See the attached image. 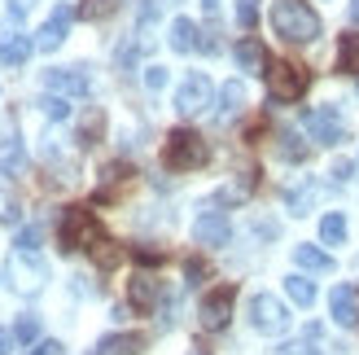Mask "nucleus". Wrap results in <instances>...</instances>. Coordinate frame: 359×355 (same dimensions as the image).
Instances as JSON below:
<instances>
[{
    "label": "nucleus",
    "mask_w": 359,
    "mask_h": 355,
    "mask_svg": "<svg viewBox=\"0 0 359 355\" xmlns=\"http://www.w3.org/2000/svg\"><path fill=\"white\" fill-rule=\"evenodd\" d=\"M184 276H189V286H202V281L210 276V268H206L202 259H189V263H184Z\"/></svg>",
    "instance_id": "e433bc0d"
},
{
    "label": "nucleus",
    "mask_w": 359,
    "mask_h": 355,
    "mask_svg": "<svg viewBox=\"0 0 359 355\" xmlns=\"http://www.w3.org/2000/svg\"><path fill=\"white\" fill-rule=\"evenodd\" d=\"M70 18H75V9H70V5H57V9H53V18L40 27V35H35V48H40V53H53V48H57V44L66 40V31H70Z\"/></svg>",
    "instance_id": "f8f14e48"
},
{
    "label": "nucleus",
    "mask_w": 359,
    "mask_h": 355,
    "mask_svg": "<svg viewBox=\"0 0 359 355\" xmlns=\"http://www.w3.org/2000/svg\"><path fill=\"white\" fill-rule=\"evenodd\" d=\"M193 237H197V246H228V237H232V224H228V215L224 210H202V215L193 220Z\"/></svg>",
    "instance_id": "9d476101"
},
{
    "label": "nucleus",
    "mask_w": 359,
    "mask_h": 355,
    "mask_svg": "<svg viewBox=\"0 0 359 355\" xmlns=\"http://www.w3.org/2000/svg\"><path fill=\"white\" fill-rule=\"evenodd\" d=\"M35 246H40V228H22V233H18V250L35 255Z\"/></svg>",
    "instance_id": "58836bf2"
},
{
    "label": "nucleus",
    "mask_w": 359,
    "mask_h": 355,
    "mask_svg": "<svg viewBox=\"0 0 359 355\" xmlns=\"http://www.w3.org/2000/svg\"><path fill=\"white\" fill-rule=\"evenodd\" d=\"M22 145L18 140H0V175H13V171H22Z\"/></svg>",
    "instance_id": "cd10ccee"
},
{
    "label": "nucleus",
    "mask_w": 359,
    "mask_h": 355,
    "mask_svg": "<svg viewBox=\"0 0 359 355\" xmlns=\"http://www.w3.org/2000/svg\"><path fill=\"white\" fill-rule=\"evenodd\" d=\"M280 355H320V351H311V347H302V342H294V347H285Z\"/></svg>",
    "instance_id": "a19ab883"
},
{
    "label": "nucleus",
    "mask_w": 359,
    "mask_h": 355,
    "mask_svg": "<svg viewBox=\"0 0 359 355\" xmlns=\"http://www.w3.org/2000/svg\"><path fill=\"white\" fill-rule=\"evenodd\" d=\"M337 75H359V31L337 35Z\"/></svg>",
    "instance_id": "a211bd4d"
},
{
    "label": "nucleus",
    "mask_w": 359,
    "mask_h": 355,
    "mask_svg": "<svg viewBox=\"0 0 359 355\" xmlns=\"http://www.w3.org/2000/svg\"><path fill=\"white\" fill-rule=\"evenodd\" d=\"M35 338H40V321H35V316H22V321L13 325V342H22V347H31Z\"/></svg>",
    "instance_id": "2f4dec72"
},
{
    "label": "nucleus",
    "mask_w": 359,
    "mask_h": 355,
    "mask_svg": "<svg viewBox=\"0 0 359 355\" xmlns=\"http://www.w3.org/2000/svg\"><path fill=\"white\" fill-rule=\"evenodd\" d=\"M272 27H276L280 40H290V44L320 40V13L307 5V0H276L272 5Z\"/></svg>",
    "instance_id": "f257e3e1"
},
{
    "label": "nucleus",
    "mask_w": 359,
    "mask_h": 355,
    "mask_svg": "<svg viewBox=\"0 0 359 355\" xmlns=\"http://www.w3.org/2000/svg\"><path fill=\"white\" fill-rule=\"evenodd\" d=\"M9 342H13V338H9V329H0V355H9Z\"/></svg>",
    "instance_id": "37998d69"
},
{
    "label": "nucleus",
    "mask_w": 359,
    "mask_h": 355,
    "mask_svg": "<svg viewBox=\"0 0 359 355\" xmlns=\"http://www.w3.org/2000/svg\"><path fill=\"white\" fill-rule=\"evenodd\" d=\"M197 44H202V27H197L193 18H175L171 22V48L175 53H193Z\"/></svg>",
    "instance_id": "6ab92c4d"
},
{
    "label": "nucleus",
    "mask_w": 359,
    "mask_h": 355,
    "mask_svg": "<svg viewBox=\"0 0 359 355\" xmlns=\"http://www.w3.org/2000/svg\"><path fill=\"white\" fill-rule=\"evenodd\" d=\"M145 333H114V338H101L97 351H88V355H140L145 351Z\"/></svg>",
    "instance_id": "dca6fc26"
},
{
    "label": "nucleus",
    "mask_w": 359,
    "mask_h": 355,
    "mask_svg": "<svg viewBox=\"0 0 359 355\" xmlns=\"http://www.w3.org/2000/svg\"><path fill=\"white\" fill-rule=\"evenodd\" d=\"M88 255H93V263H97L101 272H114L118 263H123V250H118V246H114L110 237H101V241H97V246H93Z\"/></svg>",
    "instance_id": "393cba45"
},
{
    "label": "nucleus",
    "mask_w": 359,
    "mask_h": 355,
    "mask_svg": "<svg viewBox=\"0 0 359 355\" xmlns=\"http://www.w3.org/2000/svg\"><path fill=\"white\" fill-rule=\"evenodd\" d=\"M232 303H237V286H215L202 307H197V316H202V329L206 333H219L228 321H232Z\"/></svg>",
    "instance_id": "6e6552de"
},
{
    "label": "nucleus",
    "mask_w": 359,
    "mask_h": 355,
    "mask_svg": "<svg viewBox=\"0 0 359 355\" xmlns=\"http://www.w3.org/2000/svg\"><path fill=\"white\" fill-rule=\"evenodd\" d=\"M18 220H22V206L9 189H0V224H18Z\"/></svg>",
    "instance_id": "473e14b6"
},
{
    "label": "nucleus",
    "mask_w": 359,
    "mask_h": 355,
    "mask_svg": "<svg viewBox=\"0 0 359 355\" xmlns=\"http://www.w3.org/2000/svg\"><path fill=\"white\" fill-rule=\"evenodd\" d=\"M311 88V70L298 62H267V97L272 101H298Z\"/></svg>",
    "instance_id": "20e7f679"
},
{
    "label": "nucleus",
    "mask_w": 359,
    "mask_h": 355,
    "mask_svg": "<svg viewBox=\"0 0 359 355\" xmlns=\"http://www.w3.org/2000/svg\"><path fill=\"white\" fill-rule=\"evenodd\" d=\"M250 325H255L259 333H267V338H280V333L290 329V312H285L280 298L255 294V298H250Z\"/></svg>",
    "instance_id": "39448f33"
},
{
    "label": "nucleus",
    "mask_w": 359,
    "mask_h": 355,
    "mask_svg": "<svg viewBox=\"0 0 359 355\" xmlns=\"http://www.w3.org/2000/svg\"><path fill=\"white\" fill-rule=\"evenodd\" d=\"M294 263L302 272H333V259L320 246H294Z\"/></svg>",
    "instance_id": "412c9836"
},
{
    "label": "nucleus",
    "mask_w": 359,
    "mask_h": 355,
    "mask_svg": "<svg viewBox=\"0 0 359 355\" xmlns=\"http://www.w3.org/2000/svg\"><path fill=\"white\" fill-rule=\"evenodd\" d=\"M101 136H105V110H88L83 114V123H79V145L88 149V145H101Z\"/></svg>",
    "instance_id": "4be33fe9"
},
{
    "label": "nucleus",
    "mask_w": 359,
    "mask_h": 355,
    "mask_svg": "<svg viewBox=\"0 0 359 355\" xmlns=\"http://www.w3.org/2000/svg\"><path fill=\"white\" fill-rule=\"evenodd\" d=\"M232 53H237L241 70H250V75H267V62H272V58H267V48L255 40V35H245V40H237V48H232Z\"/></svg>",
    "instance_id": "2eb2a0df"
},
{
    "label": "nucleus",
    "mask_w": 359,
    "mask_h": 355,
    "mask_svg": "<svg viewBox=\"0 0 359 355\" xmlns=\"http://www.w3.org/2000/svg\"><path fill=\"white\" fill-rule=\"evenodd\" d=\"M285 290H290V298H294L298 307H311L316 303V286H311L307 276H290V281H285Z\"/></svg>",
    "instance_id": "c85d7f7f"
},
{
    "label": "nucleus",
    "mask_w": 359,
    "mask_h": 355,
    "mask_svg": "<svg viewBox=\"0 0 359 355\" xmlns=\"http://www.w3.org/2000/svg\"><path fill=\"white\" fill-rule=\"evenodd\" d=\"M118 9V0H83L79 5V18H88V22H101V18H110Z\"/></svg>",
    "instance_id": "c756f323"
},
{
    "label": "nucleus",
    "mask_w": 359,
    "mask_h": 355,
    "mask_svg": "<svg viewBox=\"0 0 359 355\" xmlns=\"http://www.w3.org/2000/svg\"><path fill=\"white\" fill-rule=\"evenodd\" d=\"M302 128L311 132L316 145H342L346 140V123L337 119V105H320V110L302 114Z\"/></svg>",
    "instance_id": "0eeeda50"
},
{
    "label": "nucleus",
    "mask_w": 359,
    "mask_h": 355,
    "mask_svg": "<svg viewBox=\"0 0 359 355\" xmlns=\"http://www.w3.org/2000/svg\"><path fill=\"white\" fill-rule=\"evenodd\" d=\"M40 110H44L48 119H57V123H62V119H70V101H66V97H57V93H48V97L40 101Z\"/></svg>",
    "instance_id": "72a5a7b5"
},
{
    "label": "nucleus",
    "mask_w": 359,
    "mask_h": 355,
    "mask_svg": "<svg viewBox=\"0 0 359 355\" xmlns=\"http://www.w3.org/2000/svg\"><path fill=\"white\" fill-rule=\"evenodd\" d=\"M255 185H259V171H255V167H245L237 185L219 189V202H232V206H237V202H245V198H250V189H255Z\"/></svg>",
    "instance_id": "b1692460"
},
{
    "label": "nucleus",
    "mask_w": 359,
    "mask_h": 355,
    "mask_svg": "<svg viewBox=\"0 0 359 355\" xmlns=\"http://www.w3.org/2000/svg\"><path fill=\"white\" fill-rule=\"evenodd\" d=\"M145 88H149V93L167 88V70H163V66H149V70H145Z\"/></svg>",
    "instance_id": "4c0bfd02"
},
{
    "label": "nucleus",
    "mask_w": 359,
    "mask_h": 355,
    "mask_svg": "<svg viewBox=\"0 0 359 355\" xmlns=\"http://www.w3.org/2000/svg\"><path fill=\"white\" fill-rule=\"evenodd\" d=\"M329 307H333V321L337 325H359V290L355 286H337L333 298H329Z\"/></svg>",
    "instance_id": "4468645a"
},
{
    "label": "nucleus",
    "mask_w": 359,
    "mask_h": 355,
    "mask_svg": "<svg viewBox=\"0 0 359 355\" xmlns=\"http://www.w3.org/2000/svg\"><path fill=\"white\" fill-rule=\"evenodd\" d=\"M128 303H132V312H140V316H149L154 307H158V281L154 276H132L128 281Z\"/></svg>",
    "instance_id": "ddd939ff"
},
{
    "label": "nucleus",
    "mask_w": 359,
    "mask_h": 355,
    "mask_svg": "<svg viewBox=\"0 0 359 355\" xmlns=\"http://www.w3.org/2000/svg\"><path fill=\"white\" fill-rule=\"evenodd\" d=\"M44 88L57 93V97H83L88 88H93V79H88L79 66H62V70H44Z\"/></svg>",
    "instance_id": "9b49d317"
},
{
    "label": "nucleus",
    "mask_w": 359,
    "mask_h": 355,
    "mask_svg": "<svg viewBox=\"0 0 359 355\" xmlns=\"http://www.w3.org/2000/svg\"><path fill=\"white\" fill-rule=\"evenodd\" d=\"M210 163V145L193 128H175L163 140V167L167 171H197Z\"/></svg>",
    "instance_id": "f03ea898"
},
{
    "label": "nucleus",
    "mask_w": 359,
    "mask_h": 355,
    "mask_svg": "<svg viewBox=\"0 0 359 355\" xmlns=\"http://www.w3.org/2000/svg\"><path fill=\"white\" fill-rule=\"evenodd\" d=\"M44 281H48V268L40 259H35L31 250H18L13 259H9V286L18 290V294H40L44 290Z\"/></svg>",
    "instance_id": "423d86ee"
},
{
    "label": "nucleus",
    "mask_w": 359,
    "mask_h": 355,
    "mask_svg": "<svg viewBox=\"0 0 359 355\" xmlns=\"http://www.w3.org/2000/svg\"><path fill=\"white\" fill-rule=\"evenodd\" d=\"M333 180H351V163H337L333 167Z\"/></svg>",
    "instance_id": "79ce46f5"
},
{
    "label": "nucleus",
    "mask_w": 359,
    "mask_h": 355,
    "mask_svg": "<svg viewBox=\"0 0 359 355\" xmlns=\"http://www.w3.org/2000/svg\"><path fill=\"white\" fill-rule=\"evenodd\" d=\"M101 224L88 206H66L62 220H57V246L62 250H93V246L101 241Z\"/></svg>",
    "instance_id": "7ed1b4c3"
},
{
    "label": "nucleus",
    "mask_w": 359,
    "mask_h": 355,
    "mask_svg": "<svg viewBox=\"0 0 359 355\" xmlns=\"http://www.w3.org/2000/svg\"><path fill=\"white\" fill-rule=\"evenodd\" d=\"M27 355H66V347L62 342H40V347H31Z\"/></svg>",
    "instance_id": "ea45409f"
},
{
    "label": "nucleus",
    "mask_w": 359,
    "mask_h": 355,
    "mask_svg": "<svg viewBox=\"0 0 359 355\" xmlns=\"http://www.w3.org/2000/svg\"><path fill=\"white\" fill-rule=\"evenodd\" d=\"M241 105H245V83H241V79H228L224 93H219V119L241 114Z\"/></svg>",
    "instance_id": "5701e85b"
},
{
    "label": "nucleus",
    "mask_w": 359,
    "mask_h": 355,
    "mask_svg": "<svg viewBox=\"0 0 359 355\" xmlns=\"http://www.w3.org/2000/svg\"><path fill=\"white\" fill-rule=\"evenodd\" d=\"M316 193H320L316 185H307V189H294V193H290V210H294V215H307V206L316 202Z\"/></svg>",
    "instance_id": "f704fd0d"
},
{
    "label": "nucleus",
    "mask_w": 359,
    "mask_h": 355,
    "mask_svg": "<svg viewBox=\"0 0 359 355\" xmlns=\"http://www.w3.org/2000/svg\"><path fill=\"white\" fill-rule=\"evenodd\" d=\"M280 158H290V163H307V158H311V145H302V140H298V132H290V128H285L280 132Z\"/></svg>",
    "instance_id": "a878e982"
},
{
    "label": "nucleus",
    "mask_w": 359,
    "mask_h": 355,
    "mask_svg": "<svg viewBox=\"0 0 359 355\" xmlns=\"http://www.w3.org/2000/svg\"><path fill=\"white\" fill-rule=\"evenodd\" d=\"M210 101H215V88L206 75H189L184 83H180V93H175V110L193 119V114H206L210 110Z\"/></svg>",
    "instance_id": "1a4fd4ad"
},
{
    "label": "nucleus",
    "mask_w": 359,
    "mask_h": 355,
    "mask_svg": "<svg viewBox=\"0 0 359 355\" xmlns=\"http://www.w3.org/2000/svg\"><path fill=\"white\" fill-rule=\"evenodd\" d=\"M320 241H325V246H342L346 241V215H337V210H333V215L320 220Z\"/></svg>",
    "instance_id": "bb28decb"
},
{
    "label": "nucleus",
    "mask_w": 359,
    "mask_h": 355,
    "mask_svg": "<svg viewBox=\"0 0 359 355\" xmlns=\"http://www.w3.org/2000/svg\"><path fill=\"white\" fill-rule=\"evenodd\" d=\"M351 18H355V22H359V0H351Z\"/></svg>",
    "instance_id": "c03bdc74"
},
{
    "label": "nucleus",
    "mask_w": 359,
    "mask_h": 355,
    "mask_svg": "<svg viewBox=\"0 0 359 355\" xmlns=\"http://www.w3.org/2000/svg\"><path fill=\"white\" fill-rule=\"evenodd\" d=\"M132 259L140 268H158V263H167V250H158V246H132Z\"/></svg>",
    "instance_id": "7c9ffc66"
},
{
    "label": "nucleus",
    "mask_w": 359,
    "mask_h": 355,
    "mask_svg": "<svg viewBox=\"0 0 359 355\" xmlns=\"http://www.w3.org/2000/svg\"><path fill=\"white\" fill-rule=\"evenodd\" d=\"M101 175H105V185L97 189V202H114V193H118L123 185L132 180V167H128V163H110V167H105Z\"/></svg>",
    "instance_id": "aec40b11"
},
{
    "label": "nucleus",
    "mask_w": 359,
    "mask_h": 355,
    "mask_svg": "<svg viewBox=\"0 0 359 355\" xmlns=\"http://www.w3.org/2000/svg\"><path fill=\"white\" fill-rule=\"evenodd\" d=\"M237 22L245 31H255V22H259V0H237Z\"/></svg>",
    "instance_id": "c9c22d12"
},
{
    "label": "nucleus",
    "mask_w": 359,
    "mask_h": 355,
    "mask_svg": "<svg viewBox=\"0 0 359 355\" xmlns=\"http://www.w3.org/2000/svg\"><path fill=\"white\" fill-rule=\"evenodd\" d=\"M31 48H35V40H27V35H18L13 27L0 35V62L5 66H22L27 58H31Z\"/></svg>",
    "instance_id": "f3484780"
}]
</instances>
